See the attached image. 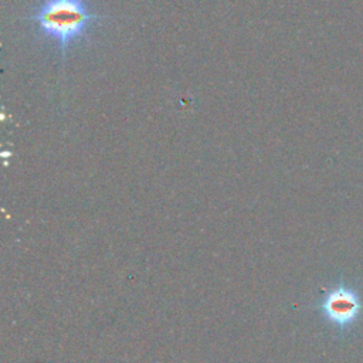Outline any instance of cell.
<instances>
[{
	"label": "cell",
	"instance_id": "6da1fadb",
	"mask_svg": "<svg viewBox=\"0 0 363 363\" xmlns=\"http://www.w3.org/2000/svg\"><path fill=\"white\" fill-rule=\"evenodd\" d=\"M105 18L94 13L86 0H43L28 17L43 37L58 45L62 60L69 45L82 40L95 21Z\"/></svg>",
	"mask_w": 363,
	"mask_h": 363
},
{
	"label": "cell",
	"instance_id": "7a4b0ae2",
	"mask_svg": "<svg viewBox=\"0 0 363 363\" xmlns=\"http://www.w3.org/2000/svg\"><path fill=\"white\" fill-rule=\"evenodd\" d=\"M318 306L329 323L336 326L340 332H345L350 329L363 313V298L354 288L339 282L336 286L326 291Z\"/></svg>",
	"mask_w": 363,
	"mask_h": 363
}]
</instances>
